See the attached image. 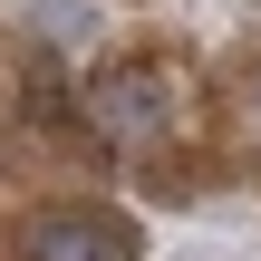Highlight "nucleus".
<instances>
[{"instance_id": "1", "label": "nucleus", "mask_w": 261, "mask_h": 261, "mask_svg": "<svg viewBox=\"0 0 261 261\" xmlns=\"http://www.w3.org/2000/svg\"><path fill=\"white\" fill-rule=\"evenodd\" d=\"M165 107H174L165 68H116V77H97V87H87V126H97V136H155V126H165Z\"/></svg>"}, {"instance_id": "2", "label": "nucleus", "mask_w": 261, "mask_h": 261, "mask_svg": "<svg viewBox=\"0 0 261 261\" xmlns=\"http://www.w3.org/2000/svg\"><path fill=\"white\" fill-rule=\"evenodd\" d=\"M19 252H29V261H116L126 232L97 223V213H39V223L19 232Z\"/></svg>"}, {"instance_id": "3", "label": "nucleus", "mask_w": 261, "mask_h": 261, "mask_svg": "<svg viewBox=\"0 0 261 261\" xmlns=\"http://www.w3.org/2000/svg\"><path fill=\"white\" fill-rule=\"evenodd\" d=\"M29 19H39V39H58V48H68V39H87V29H97V0H39Z\"/></svg>"}]
</instances>
